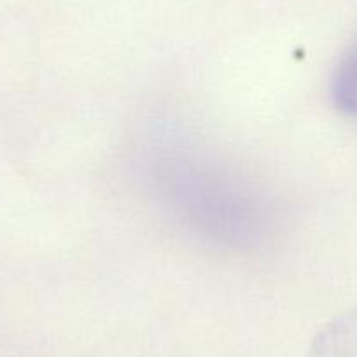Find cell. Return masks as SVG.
<instances>
[{
  "label": "cell",
  "instance_id": "6da1fadb",
  "mask_svg": "<svg viewBox=\"0 0 357 357\" xmlns=\"http://www.w3.org/2000/svg\"><path fill=\"white\" fill-rule=\"evenodd\" d=\"M144 175L165 215L207 245L247 252L279 228V208L256 181L190 140L154 142Z\"/></svg>",
  "mask_w": 357,
  "mask_h": 357
},
{
  "label": "cell",
  "instance_id": "7a4b0ae2",
  "mask_svg": "<svg viewBox=\"0 0 357 357\" xmlns=\"http://www.w3.org/2000/svg\"><path fill=\"white\" fill-rule=\"evenodd\" d=\"M308 357H357V307L331 319L317 333Z\"/></svg>",
  "mask_w": 357,
  "mask_h": 357
},
{
  "label": "cell",
  "instance_id": "3957f363",
  "mask_svg": "<svg viewBox=\"0 0 357 357\" xmlns=\"http://www.w3.org/2000/svg\"><path fill=\"white\" fill-rule=\"evenodd\" d=\"M329 97L336 111L357 125V37L340 54L333 67Z\"/></svg>",
  "mask_w": 357,
  "mask_h": 357
}]
</instances>
